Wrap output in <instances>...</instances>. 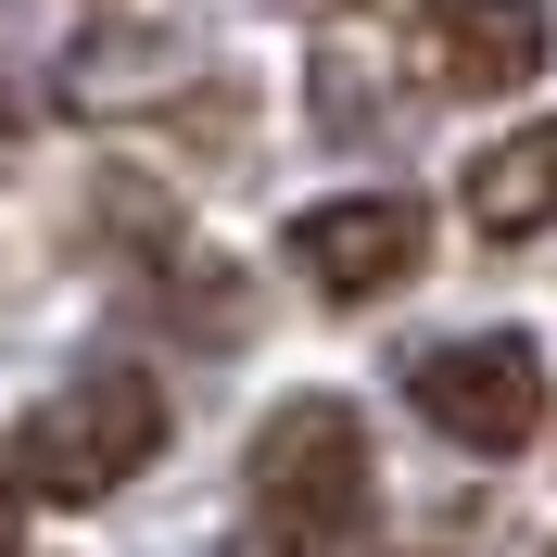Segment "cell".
I'll return each mask as SVG.
<instances>
[{
    "mask_svg": "<svg viewBox=\"0 0 557 557\" xmlns=\"http://www.w3.org/2000/svg\"><path fill=\"white\" fill-rule=\"evenodd\" d=\"M545 51H557L545 0H444V13H431V89H456V102L532 89Z\"/></svg>",
    "mask_w": 557,
    "mask_h": 557,
    "instance_id": "5",
    "label": "cell"
},
{
    "mask_svg": "<svg viewBox=\"0 0 557 557\" xmlns=\"http://www.w3.org/2000/svg\"><path fill=\"white\" fill-rule=\"evenodd\" d=\"M469 215H482V242H545L557 228V114L520 127V139H494L469 165Z\"/></svg>",
    "mask_w": 557,
    "mask_h": 557,
    "instance_id": "6",
    "label": "cell"
},
{
    "mask_svg": "<svg viewBox=\"0 0 557 557\" xmlns=\"http://www.w3.org/2000/svg\"><path fill=\"white\" fill-rule=\"evenodd\" d=\"M242 494H253V520L228 557H343L355 520H368V418L343 393H292L253 431Z\"/></svg>",
    "mask_w": 557,
    "mask_h": 557,
    "instance_id": "1",
    "label": "cell"
},
{
    "mask_svg": "<svg viewBox=\"0 0 557 557\" xmlns=\"http://www.w3.org/2000/svg\"><path fill=\"white\" fill-rule=\"evenodd\" d=\"M418 253H431L418 190H343V203L292 215V267H305V292H330V305H381L393 278H418Z\"/></svg>",
    "mask_w": 557,
    "mask_h": 557,
    "instance_id": "4",
    "label": "cell"
},
{
    "mask_svg": "<svg viewBox=\"0 0 557 557\" xmlns=\"http://www.w3.org/2000/svg\"><path fill=\"white\" fill-rule=\"evenodd\" d=\"M152 456H165V393L139 381V368H89V381H64L26 431H13L0 469H13L26 507H102V494H127Z\"/></svg>",
    "mask_w": 557,
    "mask_h": 557,
    "instance_id": "2",
    "label": "cell"
},
{
    "mask_svg": "<svg viewBox=\"0 0 557 557\" xmlns=\"http://www.w3.org/2000/svg\"><path fill=\"white\" fill-rule=\"evenodd\" d=\"M0 545H13V469H0Z\"/></svg>",
    "mask_w": 557,
    "mask_h": 557,
    "instance_id": "7",
    "label": "cell"
},
{
    "mask_svg": "<svg viewBox=\"0 0 557 557\" xmlns=\"http://www.w3.org/2000/svg\"><path fill=\"white\" fill-rule=\"evenodd\" d=\"M418 418L444 431V444L469 456H520L532 431H545V355H532V330H469V343H431L406 368Z\"/></svg>",
    "mask_w": 557,
    "mask_h": 557,
    "instance_id": "3",
    "label": "cell"
}]
</instances>
